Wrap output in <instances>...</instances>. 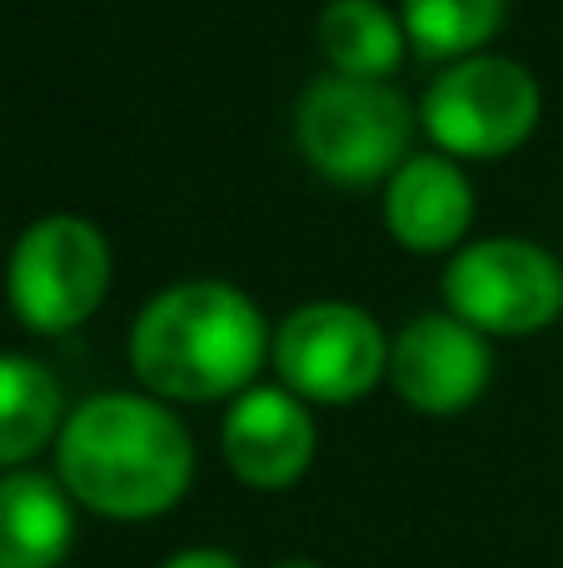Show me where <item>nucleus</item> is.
I'll use <instances>...</instances> for the list:
<instances>
[{
  "label": "nucleus",
  "instance_id": "obj_1",
  "mask_svg": "<svg viewBox=\"0 0 563 568\" xmlns=\"http://www.w3.org/2000/svg\"><path fill=\"white\" fill-rule=\"evenodd\" d=\"M55 479L100 519H155L190 494L195 439L155 394H90L55 434Z\"/></svg>",
  "mask_w": 563,
  "mask_h": 568
},
{
  "label": "nucleus",
  "instance_id": "obj_2",
  "mask_svg": "<svg viewBox=\"0 0 563 568\" xmlns=\"http://www.w3.org/2000/svg\"><path fill=\"white\" fill-rule=\"evenodd\" d=\"M269 344L275 334L245 290L225 280H185L135 314L130 369L155 399H235L255 384Z\"/></svg>",
  "mask_w": 563,
  "mask_h": 568
},
{
  "label": "nucleus",
  "instance_id": "obj_3",
  "mask_svg": "<svg viewBox=\"0 0 563 568\" xmlns=\"http://www.w3.org/2000/svg\"><path fill=\"white\" fill-rule=\"evenodd\" d=\"M295 140L309 170L335 185H375L409 160L414 110L389 80L319 75L299 95Z\"/></svg>",
  "mask_w": 563,
  "mask_h": 568
},
{
  "label": "nucleus",
  "instance_id": "obj_4",
  "mask_svg": "<svg viewBox=\"0 0 563 568\" xmlns=\"http://www.w3.org/2000/svg\"><path fill=\"white\" fill-rule=\"evenodd\" d=\"M110 245L90 220L45 215L16 240L6 300L30 334H70L105 304Z\"/></svg>",
  "mask_w": 563,
  "mask_h": 568
},
{
  "label": "nucleus",
  "instance_id": "obj_5",
  "mask_svg": "<svg viewBox=\"0 0 563 568\" xmlns=\"http://www.w3.org/2000/svg\"><path fill=\"white\" fill-rule=\"evenodd\" d=\"M539 80L519 60L469 55L454 60L434 85L424 90L419 125L429 130L444 155L459 160H499L514 155L539 125Z\"/></svg>",
  "mask_w": 563,
  "mask_h": 568
},
{
  "label": "nucleus",
  "instance_id": "obj_6",
  "mask_svg": "<svg viewBox=\"0 0 563 568\" xmlns=\"http://www.w3.org/2000/svg\"><path fill=\"white\" fill-rule=\"evenodd\" d=\"M275 374L305 404H355L389 379V334L359 304H299L269 344Z\"/></svg>",
  "mask_w": 563,
  "mask_h": 568
},
{
  "label": "nucleus",
  "instance_id": "obj_7",
  "mask_svg": "<svg viewBox=\"0 0 563 568\" xmlns=\"http://www.w3.org/2000/svg\"><path fill=\"white\" fill-rule=\"evenodd\" d=\"M444 304L479 334H499V339L539 334L563 310V270L534 240H474L449 260Z\"/></svg>",
  "mask_w": 563,
  "mask_h": 568
},
{
  "label": "nucleus",
  "instance_id": "obj_8",
  "mask_svg": "<svg viewBox=\"0 0 563 568\" xmlns=\"http://www.w3.org/2000/svg\"><path fill=\"white\" fill-rule=\"evenodd\" d=\"M494 354L489 334L464 324L459 314H414L389 339V384L419 414H464L489 389Z\"/></svg>",
  "mask_w": 563,
  "mask_h": 568
},
{
  "label": "nucleus",
  "instance_id": "obj_9",
  "mask_svg": "<svg viewBox=\"0 0 563 568\" xmlns=\"http://www.w3.org/2000/svg\"><path fill=\"white\" fill-rule=\"evenodd\" d=\"M219 449H225V464L239 484H249L259 494H279L309 474L319 429L309 404L299 394H289L285 384H249L229 404Z\"/></svg>",
  "mask_w": 563,
  "mask_h": 568
},
{
  "label": "nucleus",
  "instance_id": "obj_10",
  "mask_svg": "<svg viewBox=\"0 0 563 568\" xmlns=\"http://www.w3.org/2000/svg\"><path fill=\"white\" fill-rule=\"evenodd\" d=\"M474 225V190L454 155H409L385 180V230L414 255L459 250Z\"/></svg>",
  "mask_w": 563,
  "mask_h": 568
},
{
  "label": "nucleus",
  "instance_id": "obj_11",
  "mask_svg": "<svg viewBox=\"0 0 563 568\" xmlns=\"http://www.w3.org/2000/svg\"><path fill=\"white\" fill-rule=\"evenodd\" d=\"M75 544V499L35 469L0 474V568H60Z\"/></svg>",
  "mask_w": 563,
  "mask_h": 568
},
{
  "label": "nucleus",
  "instance_id": "obj_12",
  "mask_svg": "<svg viewBox=\"0 0 563 568\" xmlns=\"http://www.w3.org/2000/svg\"><path fill=\"white\" fill-rule=\"evenodd\" d=\"M65 424V399L45 364L0 354V474L25 469Z\"/></svg>",
  "mask_w": 563,
  "mask_h": 568
},
{
  "label": "nucleus",
  "instance_id": "obj_13",
  "mask_svg": "<svg viewBox=\"0 0 563 568\" xmlns=\"http://www.w3.org/2000/svg\"><path fill=\"white\" fill-rule=\"evenodd\" d=\"M315 40L335 75L355 80H385L405 60V20L385 0H329L319 10Z\"/></svg>",
  "mask_w": 563,
  "mask_h": 568
},
{
  "label": "nucleus",
  "instance_id": "obj_14",
  "mask_svg": "<svg viewBox=\"0 0 563 568\" xmlns=\"http://www.w3.org/2000/svg\"><path fill=\"white\" fill-rule=\"evenodd\" d=\"M399 20L424 60H469L499 36L504 0H399Z\"/></svg>",
  "mask_w": 563,
  "mask_h": 568
},
{
  "label": "nucleus",
  "instance_id": "obj_15",
  "mask_svg": "<svg viewBox=\"0 0 563 568\" xmlns=\"http://www.w3.org/2000/svg\"><path fill=\"white\" fill-rule=\"evenodd\" d=\"M160 568H239V559L225 549H185V554H175V559H165Z\"/></svg>",
  "mask_w": 563,
  "mask_h": 568
},
{
  "label": "nucleus",
  "instance_id": "obj_16",
  "mask_svg": "<svg viewBox=\"0 0 563 568\" xmlns=\"http://www.w3.org/2000/svg\"><path fill=\"white\" fill-rule=\"evenodd\" d=\"M275 568H319V564L315 559H279Z\"/></svg>",
  "mask_w": 563,
  "mask_h": 568
}]
</instances>
